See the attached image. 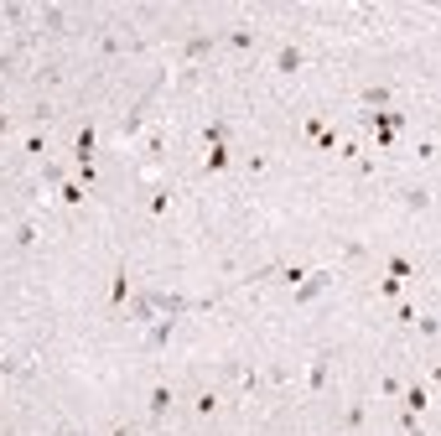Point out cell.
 Listing matches in <instances>:
<instances>
[{
	"label": "cell",
	"instance_id": "obj_25",
	"mask_svg": "<svg viewBox=\"0 0 441 436\" xmlns=\"http://www.w3.org/2000/svg\"><path fill=\"white\" fill-rule=\"evenodd\" d=\"M0 436H16V431H0Z\"/></svg>",
	"mask_w": 441,
	"mask_h": 436
},
{
	"label": "cell",
	"instance_id": "obj_19",
	"mask_svg": "<svg viewBox=\"0 0 441 436\" xmlns=\"http://www.w3.org/2000/svg\"><path fill=\"white\" fill-rule=\"evenodd\" d=\"M213 411H218V395H213V389H203V395H198V415H213Z\"/></svg>",
	"mask_w": 441,
	"mask_h": 436
},
{
	"label": "cell",
	"instance_id": "obj_16",
	"mask_svg": "<svg viewBox=\"0 0 441 436\" xmlns=\"http://www.w3.org/2000/svg\"><path fill=\"white\" fill-rule=\"evenodd\" d=\"M363 415H369L363 405H348V415H343V431H359V426H363Z\"/></svg>",
	"mask_w": 441,
	"mask_h": 436
},
{
	"label": "cell",
	"instance_id": "obj_8",
	"mask_svg": "<svg viewBox=\"0 0 441 436\" xmlns=\"http://www.w3.org/2000/svg\"><path fill=\"white\" fill-rule=\"evenodd\" d=\"M166 411H172V385H156L151 389V421H166Z\"/></svg>",
	"mask_w": 441,
	"mask_h": 436
},
{
	"label": "cell",
	"instance_id": "obj_21",
	"mask_svg": "<svg viewBox=\"0 0 441 436\" xmlns=\"http://www.w3.org/2000/svg\"><path fill=\"white\" fill-rule=\"evenodd\" d=\"M26 151H32V156H42V151H47V141H42V130H32V135H26Z\"/></svg>",
	"mask_w": 441,
	"mask_h": 436
},
{
	"label": "cell",
	"instance_id": "obj_22",
	"mask_svg": "<svg viewBox=\"0 0 441 436\" xmlns=\"http://www.w3.org/2000/svg\"><path fill=\"white\" fill-rule=\"evenodd\" d=\"M11 369H16V358H5V354H0V374H11Z\"/></svg>",
	"mask_w": 441,
	"mask_h": 436
},
{
	"label": "cell",
	"instance_id": "obj_13",
	"mask_svg": "<svg viewBox=\"0 0 441 436\" xmlns=\"http://www.w3.org/2000/svg\"><path fill=\"white\" fill-rule=\"evenodd\" d=\"M389 275H395V281H405V275H416V265H410L405 255H389Z\"/></svg>",
	"mask_w": 441,
	"mask_h": 436
},
{
	"label": "cell",
	"instance_id": "obj_14",
	"mask_svg": "<svg viewBox=\"0 0 441 436\" xmlns=\"http://www.w3.org/2000/svg\"><path fill=\"white\" fill-rule=\"evenodd\" d=\"M229 166V146H208V172H223Z\"/></svg>",
	"mask_w": 441,
	"mask_h": 436
},
{
	"label": "cell",
	"instance_id": "obj_12",
	"mask_svg": "<svg viewBox=\"0 0 441 436\" xmlns=\"http://www.w3.org/2000/svg\"><path fill=\"white\" fill-rule=\"evenodd\" d=\"M125 296H130V271H125V265H120V271H115V291H109V301H115V312L125 307Z\"/></svg>",
	"mask_w": 441,
	"mask_h": 436
},
{
	"label": "cell",
	"instance_id": "obj_9",
	"mask_svg": "<svg viewBox=\"0 0 441 436\" xmlns=\"http://www.w3.org/2000/svg\"><path fill=\"white\" fill-rule=\"evenodd\" d=\"M405 208H416V213H431V208H436L431 187H405Z\"/></svg>",
	"mask_w": 441,
	"mask_h": 436
},
{
	"label": "cell",
	"instance_id": "obj_3",
	"mask_svg": "<svg viewBox=\"0 0 441 436\" xmlns=\"http://www.w3.org/2000/svg\"><path fill=\"white\" fill-rule=\"evenodd\" d=\"M218 42H229L234 52H255V47H260V32H255V26H244V21H239L234 32H218Z\"/></svg>",
	"mask_w": 441,
	"mask_h": 436
},
{
	"label": "cell",
	"instance_id": "obj_11",
	"mask_svg": "<svg viewBox=\"0 0 441 436\" xmlns=\"http://www.w3.org/2000/svg\"><path fill=\"white\" fill-rule=\"evenodd\" d=\"M359 99H363V104H369V109H374V115H379V109H384V104H389V99H395V94H389V89H384V83H369V89H363V94H359Z\"/></svg>",
	"mask_w": 441,
	"mask_h": 436
},
{
	"label": "cell",
	"instance_id": "obj_1",
	"mask_svg": "<svg viewBox=\"0 0 441 436\" xmlns=\"http://www.w3.org/2000/svg\"><path fill=\"white\" fill-rule=\"evenodd\" d=\"M213 52H218V32H198V36H187L182 52H177V58L187 62V78H192V73H198V62H208Z\"/></svg>",
	"mask_w": 441,
	"mask_h": 436
},
{
	"label": "cell",
	"instance_id": "obj_23",
	"mask_svg": "<svg viewBox=\"0 0 441 436\" xmlns=\"http://www.w3.org/2000/svg\"><path fill=\"white\" fill-rule=\"evenodd\" d=\"M5 130H11V115H5V109H0V135H5Z\"/></svg>",
	"mask_w": 441,
	"mask_h": 436
},
{
	"label": "cell",
	"instance_id": "obj_7",
	"mask_svg": "<svg viewBox=\"0 0 441 436\" xmlns=\"http://www.w3.org/2000/svg\"><path fill=\"white\" fill-rule=\"evenodd\" d=\"M93 146H99V141H93V125H83V130H78V141H73V156H78V166H93Z\"/></svg>",
	"mask_w": 441,
	"mask_h": 436
},
{
	"label": "cell",
	"instance_id": "obj_4",
	"mask_svg": "<svg viewBox=\"0 0 441 436\" xmlns=\"http://www.w3.org/2000/svg\"><path fill=\"white\" fill-rule=\"evenodd\" d=\"M302 68H306V52L296 47V42H286V47L275 52V73H286V78H291V73H302Z\"/></svg>",
	"mask_w": 441,
	"mask_h": 436
},
{
	"label": "cell",
	"instance_id": "obj_18",
	"mask_svg": "<svg viewBox=\"0 0 441 436\" xmlns=\"http://www.w3.org/2000/svg\"><path fill=\"white\" fill-rule=\"evenodd\" d=\"M405 411H410V415H416V411H426V389H420V385L405 395Z\"/></svg>",
	"mask_w": 441,
	"mask_h": 436
},
{
	"label": "cell",
	"instance_id": "obj_5",
	"mask_svg": "<svg viewBox=\"0 0 441 436\" xmlns=\"http://www.w3.org/2000/svg\"><path fill=\"white\" fill-rule=\"evenodd\" d=\"M327 374H332V354L322 348V354L312 358V379H306V389H312V395H322V389H327Z\"/></svg>",
	"mask_w": 441,
	"mask_h": 436
},
{
	"label": "cell",
	"instance_id": "obj_24",
	"mask_svg": "<svg viewBox=\"0 0 441 436\" xmlns=\"http://www.w3.org/2000/svg\"><path fill=\"white\" fill-rule=\"evenodd\" d=\"M109 436H135V431H130V426H115V431H109Z\"/></svg>",
	"mask_w": 441,
	"mask_h": 436
},
{
	"label": "cell",
	"instance_id": "obj_10",
	"mask_svg": "<svg viewBox=\"0 0 441 436\" xmlns=\"http://www.w3.org/2000/svg\"><path fill=\"white\" fill-rule=\"evenodd\" d=\"M203 146H229V119H208L203 125Z\"/></svg>",
	"mask_w": 441,
	"mask_h": 436
},
{
	"label": "cell",
	"instance_id": "obj_17",
	"mask_svg": "<svg viewBox=\"0 0 441 436\" xmlns=\"http://www.w3.org/2000/svg\"><path fill=\"white\" fill-rule=\"evenodd\" d=\"M16 244H21V249H32V244H36V224H32V218L16 229Z\"/></svg>",
	"mask_w": 441,
	"mask_h": 436
},
{
	"label": "cell",
	"instance_id": "obj_2",
	"mask_svg": "<svg viewBox=\"0 0 441 436\" xmlns=\"http://www.w3.org/2000/svg\"><path fill=\"white\" fill-rule=\"evenodd\" d=\"M332 281H337V271H306V281L296 286V301H317Z\"/></svg>",
	"mask_w": 441,
	"mask_h": 436
},
{
	"label": "cell",
	"instance_id": "obj_15",
	"mask_svg": "<svg viewBox=\"0 0 441 436\" xmlns=\"http://www.w3.org/2000/svg\"><path fill=\"white\" fill-rule=\"evenodd\" d=\"M63 21H68V16H63L58 5H47V11H42V26H47V32H63Z\"/></svg>",
	"mask_w": 441,
	"mask_h": 436
},
{
	"label": "cell",
	"instance_id": "obj_20",
	"mask_svg": "<svg viewBox=\"0 0 441 436\" xmlns=\"http://www.w3.org/2000/svg\"><path fill=\"white\" fill-rule=\"evenodd\" d=\"M58 198H63V203H83V182H63Z\"/></svg>",
	"mask_w": 441,
	"mask_h": 436
},
{
	"label": "cell",
	"instance_id": "obj_6",
	"mask_svg": "<svg viewBox=\"0 0 441 436\" xmlns=\"http://www.w3.org/2000/svg\"><path fill=\"white\" fill-rule=\"evenodd\" d=\"M130 47H140V42L125 36V32H104L99 36V52H104V58H120V52H130Z\"/></svg>",
	"mask_w": 441,
	"mask_h": 436
}]
</instances>
